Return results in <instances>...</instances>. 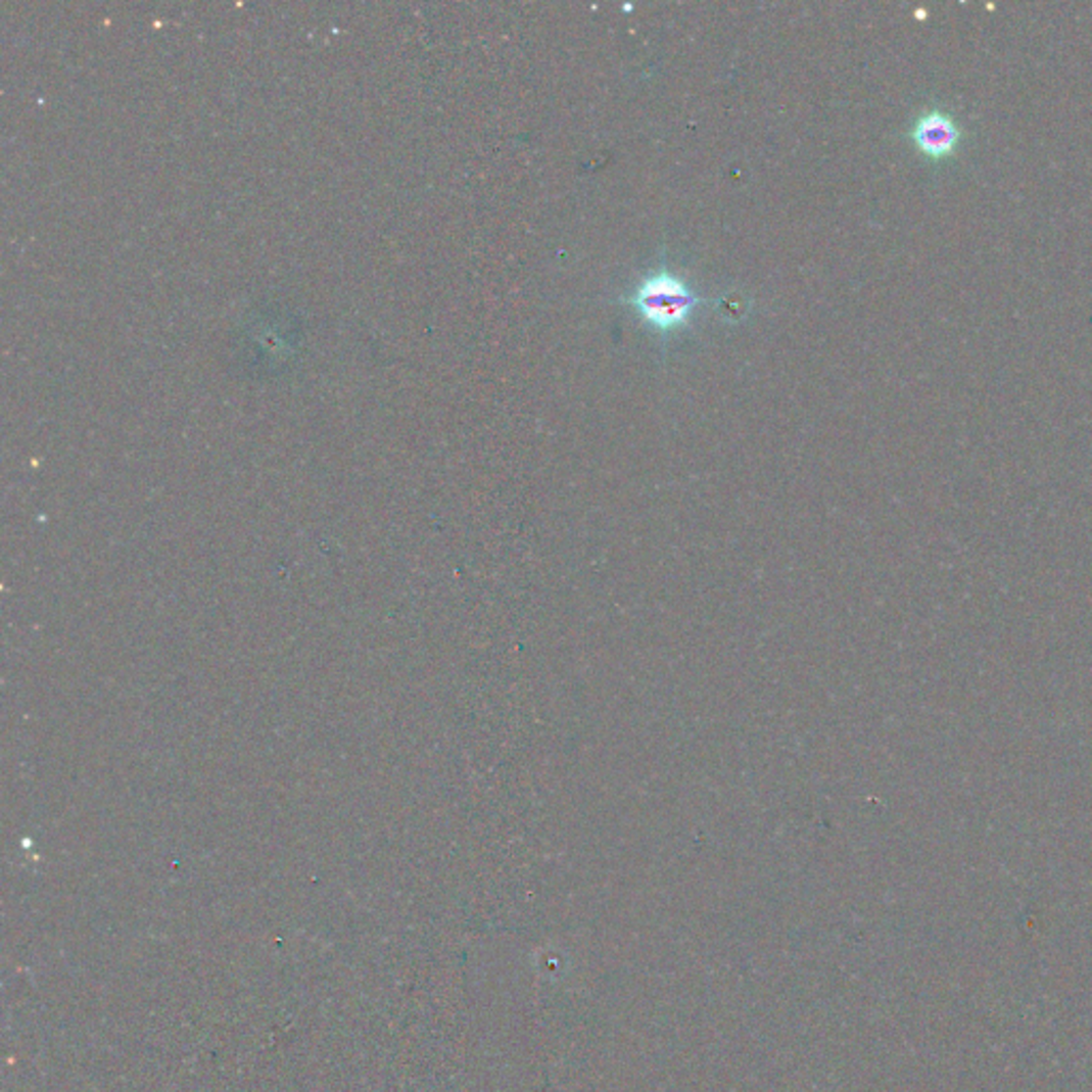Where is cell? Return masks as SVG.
I'll list each match as a JSON object with an SVG mask.
<instances>
[{
    "label": "cell",
    "instance_id": "2",
    "mask_svg": "<svg viewBox=\"0 0 1092 1092\" xmlns=\"http://www.w3.org/2000/svg\"><path fill=\"white\" fill-rule=\"evenodd\" d=\"M911 139L921 154L931 158H943L958 145L960 127L956 120L941 109H933L915 120Z\"/></svg>",
    "mask_w": 1092,
    "mask_h": 1092
},
{
    "label": "cell",
    "instance_id": "1",
    "mask_svg": "<svg viewBox=\"0 0 1092 1092\" xmlns=\"http://www.w3.org/2000/svg\"><path fill=\"white\" fill-rule=\"evenodd\" d=\"M623 301L632 305L653 331L668 335L687 327L702 299L683 278L672 274L668 267H660L645 276L634 293Z\"/></svg>",
    "mask_w": 1092,
    "mask_h": 1092
}]
</instances>
